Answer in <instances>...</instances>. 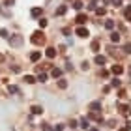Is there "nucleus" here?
I'll return each mask as SVG.
<instances>
[{
    "label": "nucleus",
    "instance_id": "1",
    "mask_svg": "<svg viewBox=\"0 0 131 131\" xmlns=\"http://www.w3.org/2000/svg\"><path fill=\"white\" fill-rule=\"evenodd\" d=\"M30 39H32V43H34V45H43V43H45V34L41 32V30H36V32L32 34V38H30Z\"/></svg>",
    "mask_w": 131,
    "mask_h": 131
},
{
    "label": "nucleus",
    "instance_id": "2",
    "mask_svg": "<svg viewBox=\"0 0 131 131\" xmlns=\"http://www.w3.org/2000/svg\"><path fill=\"white\" fill-rule=\"evenodd\" d=\"M75 34L79 36V38H88V36H90V34H88V28H84V26H77Z\"/></svg>",
    "mask_w": 131,
    "mask_h": 131
},
{
    "label": "nucleus",
    "instance_id": "3",
    "mask_svg": "<svg viewBox=\"0 0 131 131\" xmlns=\"http://www.w3.org/2000/svg\"><path fill=\"white\" fill-rule=\"evenodd\" d=\"M99 111H101V101H92V103H90V112L99 114Z\"/></svg>",
    "mask_w": 131,
    "mask_h": 131
},
{
    "label": "nucleus",
    "instance_id": "4",
    "mask_svg": "<svg viewBox=\"0 0 131 131\" xmlns=\"http://www.w3.org/2000/svg\"><path fill=\"white\" fill-rule=\"evenodd\" d=\"M9 43H11V47H19V45L23 43V38H21V36H11V38H9Z\"/></svg>",
    "mask_w": 131,
    "mask_h": 131
},
{
    "label": "nucleus",
    "instance_id": "5",
    "mask_svg": "<svg viewBox=\"0 0 131 131\" xmlns=\"http://www.w3.org/2000/svg\"><path fill=\"white\" fill-rule=\"evenodd\" d=\"M122 71H124V68H122V66H118V64H114V66H112V68H111V73L112 75H122Z\"/></svg>",
    "mask_w": 131,
    "mask_h": 131
},
{
    "label": "nucleus",
    "instance_id": "6",
    "mask_svg": "<svg viewBox=\"0 0 131 131\" xmlns=\"http://www.w3.org/2000/svg\"><path fill=\"white\" fill-rule=\"evenodd\" d=\"M75 21H77V25H79V26H82L88 19H86V15H84V13H79V15L75 17Z\"/></svg>",
    "mask_w": 131,
    "mask_h": 131
},
{
    "label": "nucleus",
    "instance_id": "7",
    "mask_svg": "<svg viewBox=\"0 0 131 131\" xmlns=\"http://www.w3.org/2000/svg\"><path fill=\"white\" fill-rule=\"evenodd\" d=\"M66 11H68V6H58V8L54 9V15L62 17V15H66Z\"/></svg>",
    "mask_w": 131,
    "mask_h": 131
},
{
    "label": "nucleus",
    "instance_id": "8",
    "mask_svg": "<svg viewBox=\"0 0 131 131\" xmlns=\"http://www.w3.org/2000/svg\"><path fill=\"white\" fill-rule=\"evenodd\" d=\"M45 54H47V58H54V56H56V49H54V47H47V49H45Z\"/></svg>",
    "mask_w": 131,
    "mask_h": 131
},
{
    "label": "nucleus",
    "instance_id": "9",
    "mask_svg": "<svg viewBox=\"0 0 131 131\" xmlns=\"http://www.w3.org/2000/svg\"><path fill=\"white\" fill-rule=\"evenodd\" d=\"M94 62H96L97 66H103V64L107 62V58H105L103 54H96V58H94Z\"/></svg>",
    "mask_w": 131,
    "mask_h": 131
},
{
    "label": "nucleus",
    "instance_id": "10",
    "mask_svg": "<svg viewBox=\"0 0 131 131\" xmlns=\"http://www.w3.org/2000/svg\"><path fill=\"white\" fill-rule=\"evenodd\" d=\"M79 126H81V127H84V129H90V120H88V118H81Z\"/></svg>",
    "mask_w": 131,
    "mask_h": 131
},
{
    "label": "nucleus",
    "instance_id": "11",
    "mask_svg": "<svg viewBox=\"0 0 131 131\" xmlns=\"http://www.w3.org/2000/svg\"><path fill=\"white\" fill-rule=\"evenodd\" d=\"M41 13H43V9H41V8H32V11H30L32 17H41Z\"/></svg>",
    "mask_w": 131,
    "mask_h": 131
},
{
    "label": "nucleus",
    "instance_id": "12",
    "mask_svg": "<svg viewBox=\"0 0 131 131\" xmlns=\"http://www.w3.org/2000/svg\"><path fill=\"white\" fill-rule=\"evenodd\" d=\"M39 58H41V52H39V51H34L32 54H30V60H32V62H38Z\"/></svg>",
    "mask_w": 131,
    "mask_h": 131
},
{
    "label": "nucleus",
    "instance_id": "13",
    "mask_svg": "<svg viewBox=\"0 0 131 131\" xmlns=\"http://www.w3.org/2000/svg\"><path fill=\"white\" fill-rule=\"evenodd\" d=\"M105 28H107V30H114V21H112V19H107V21H105Z\"/></svg>",
    "mask_w": 131,
    "mask_h": 131
},
{
    "label": "nucleus",
    "instance_id": "14",
    "mask_svg": "<svg viewBox=\"0 0 131 131\" xmlns=\"http://www.w3.org/2000/svg\"><path fill=\"white\" fill-rule=\"evenodd\" d=\"M30 111L34 112V114H41V112H43V107H41V105H34Z\"/></svg>",
    "mask_w": 131,
    "mask_h": 131
},
{
    "label": "nucleus",
    "instance_id": "15",
    "mask_svg": "<svg viewBox=\"0 0 131 131\" xmlns=\"http://www.w3.org/2000/svg\"><path fill=\"white\" fill-rule=\"evenodd\" d=\"M118 109H120V112H122V114H129V107H127V105L120 103V105H118Z\"/></svg>",
    "mask_w": 131,
    "mask_h": 131
},
{
    "label": "nucleus",
    "instance_id": "16",
    "mask_svg": "<svg viewBox=\"0 0 131 131\" xmlns=\"http://www.w3.org/2000/svg\"><path fill=\"white\" fill-rule=\"evenodd\" d=\"M52 77H54V79H60V77H62V69H58V68H54V69H52V73H51Z\"/></svg>",
    "mask_w": 131,
    "mask_h": 131
},
{
    "label": "nucleus",
    "instance_id": "17",
    "mask_svg": "<svg viewBox=\"0 0 131 131\" xmlns=\"http://www.w3.org/2000/svg\"><path fill=\"white\" fill-rule=\"evenodd\" d=\"M111 41L118 43V41H120V34H118V32H111Z\"/></svg>",
    "mask_w": 131,
    "mask_h": 131
},
{
    "label": "nucleus",
    "instance_id": "18",
    "mask_svg": "<svg viewBox=\"0 0 131 131\" xmlns=\"http://www.w3.org/2000/svg\"><path fill=\"white\" fill-rule=\"evenodd\" d=\"M90 47H92V51H94V52H99V41H97V39H94Z\"/></svg>",
    "mask_w": 131,
    "mask_h": 131
},
{
    "label": "nucleus",
    "instance_id": "19",
    "mask_svg": "<svg viewBox=\"0 0 131 131\" xmlns=\"http://www.w3.org/2000/svg\"><path fill=\"white\" fill-rule=\"evenodd\" d=\"M124 17H126L127 21H131V6H127V8L124 9Z\"/></svg>",
    "mask_w": 131,
    "mask_h": 131
},
{
    "label": "nucleus",
    "instance_id": "20",
    "mask_svg": "<svg viewBox=\"0 0 131 131\" xmlns=\"http://www.w3.org/2000/svg\"><path fill=\"white\" fill-rule=\"evenodd\" d=\"M82 6H84V4H82L81 0H73V9H77V11H79V9L82 8Z\"/></svg>",
    "mask_w": 131,
    "mask_h": 131
},
{
    "label": "nucleus",
    "instance_id": "21",
    "mask_svg": "<svg viewBox=\"0 0 131 131\" xmlns=\"http://www.w3.org/2000/svg\"><path fill=\"white\" fill-rule=\"evenodd\" d=\"M25 81L28 82V84H32V82H36V81H38V79H36V77H34V75H25Z\"/></svg>",
    "mask_w": 131,
    "mask_h": 131
},
{
    "label": "nucleus",
    "instance_id": "22",
    "mask_svg": "<svg viewBox=\"0 0 131 131\" xmlns=\"http://www.w3.org/2000/svg\"><path fill=\"white\" fill-rule=\"evenodd\" d=\"M58 86H60L62 90H66V88H68V81H66V79H60V81H58Z\"/></svg>",
    "mask_w": 131,
    "mask_h": 131
},
{
    "label": "nucleus",
    "instance_id": "23",
    "mask_svg": "<svg viewBox=\"0 0 131 131\" xmlns=\"http://www.w3.org/2000/svg\"><path fill=\"white\" fill-rule=\"evenodd\" d=\"M38 81L39 82H45L47 81V73H41V71H39V73H38Z\"/></svg>",
    "mask_w": 131,
    "mask_h": 131
},
{
    "label": "nucleus",
    "instance_id": "24",
    "mask_svg": "<svg viewBox=\"0 0 131 131\" xmlns=\"http://www.w3.org/2000/svg\"><path fill=\"white\" fill-rule=\"evenodd\" d=\"M111 86L112 88H118V86H120V79H118V77H116V79H112L111 81Z\"/></svg>",
    "mask_w": 131,
    "mask_h": 131
},
{
    "label": "nucleus",
    "instance_id": "25",
    "mask_svg": "<svg viewBox=\"0 0 131 131\" xmlns=\"http://www.w3.org/2000/svg\"><path fill=\"white\" fill-rule=\"evenodd\" d=\"M96 13H97L99 17H103V15L107 13V9H105V8H96Z\"/></svg>",
    "mask_w": 131,
    "mask_h": 131
},
{
    "label": "nucleus",
    "instance_id": "26",
    "mask_svg": "<svg viewBox=\"0 0 131 131\" xmlns=\"http://www.w3.org/2000/svg\"><path fill=\"white\" fill-rule=\"evenodd\" d=\"M69 127H71V129H77V127H79V122L71 120V122H69Z\"/></svg>",
    "mask_w": 131,
    "mask_h": 131
},
{
    "label": "nucleus",
    "instance_id": "27",
    "mask_svg": "<svg viewBox=\"0 0 131 131\" xmlns=\"http://www.w3.org/2000/svg\"><path fill=\"white\" fill-rule=\"evenodd\" d=\"M41 129H43V131H52L49 124H41Z\"/></svg>",
    "mask_w": 131,
    "mask_h": 131
},
{
    "label": "nucleus",
    "instance_id": "28",
    "mask_svg": "<svg viewBox=\"0 0 131 131\" xmlns=\"http://www.w3.org/2000/svg\"><path fill=\"white\" fill-rule=\"evenodd\" d=\"M47 26V19H39V28H45Z\"/></svg>",
    "mask_w": 131,
    "mask_h": 131
},
{
    "label": "nucleus",
    "instance_id": "29",
    "mask_svg": "<svg viewBox=\"0 0 131 131\" xmlns=\"http://www.w3.org/2000/svg\"><path fill=\"white\" fill-rule=\"evenodd\" d=\"M0 36H2V38H8V30H6V28H0Z\"/></svg>",
    "mask_w": 131,
    "mask_h": 131
},
{
    "label": "nucleus",
    "instance_id": "30",
    "mask_svg": "<svg viewBox=\"0 0 131 131\" xmlns=\"http://www.w3.org/2000/svg\"><path fill=\"white\" fill-rule=\"evenodd\" d=\"M8 90H9V94H17V92H19V90H17V86H9Z\"/></svg>",
    "mask_w": 131,
    "mask_h": 131
},
{
    "label": "nucleus",
    "instance_id": "31",
    "mask_svg": "<svg viewBox=\"0 0 131 131\" xmlns=\"http://www.w3.org/2000/svg\"><path fill=\"white\" fill-rule=\"evenodd\" d=\"M88 9H96V0H92V2L88 4Z\"/></svg>",
    "mask_w": 131,
    "mask_h": 131
},
{
    "label": "nucleus",
    "instance_id": "32",
    "mask_svg": "<svg viewBox=\"0 0 131 131\" xmlns=\"http://www.w3.org/2000/svg\"><path fill=\"white\" fill-rule=\"evenodd\" d=\"M52 131H64V126H62V124H58V126L52 129Z\"/></svg>",
    "mask_w": 131,
    "mask_h": 131
},
{
    "label": "nucleus",
    "instance_id": "33",
    "mask_svg": "<svg viewBox=\"0 0 131 131\" xmlns=\"http://www.w3.org/2000/svg\"><path fill=\"white\" fill-rule=\"evenodd\" d=\"M124 51H126V52H131V43H127V45H124Z\"/></svg>",
    "mask_w": 131,
    "mask_h": 131
},
{
    "label": "nucleus",
    "instance_id": "34",
    "mask_svg": "<svg viewBox=\"0 0 131 131\" xmlns=\"http://www.w3.org/2000/svg\"><path fill=\"white\" fill-rule=\"evenodd\" d=\"M13 2L15 0H6V6H13Z\"/></svg>",
    "mask_w": 131,
    "mask_h": 131
},
{
    "label": "nucleus",
    "instance_id": "35",
    "mask_svg": "<svg viewBox=\"0 0 131 131\" xmlns=\"http://www.w3.org/2000/svg\"><path fill=\"white\" fill-rule=\"evenodd\" d=\"M126 127H127V129L131 131V122H127V124H126Z\"/></svg>",
    "mask_w": 131,
    "mask_h": 131
},
{
    "label": "nucleus",
    "instance_id": "36",
    "mask_svg": "<svg viewBox=\"0 0 131 131\" xmlns=\"http://www.w3.org/2000/svg\"><path fill=\"white\" fill-rule=\"evenodd\" d=\"M118 131H129L127 127H120V129H118Z\"/></svg>",
    "mask_w": 131,
    "mask_h": 131
},
{
    "label": "nucleus",
    "instance_id": "37",
    "mask_svg": "<svg viewBox=\"0 0 131 131\" xmlns=\"http://www.w3.org/2000/svg\"><path fill=\"white\" fill-rule=\"evenodd\" d=\"M88 131H97V129H94V127H92V129H88Z\"/></svg>",
    "mask_w": 131,
    "mask_h": 131
},
{
    "label": "nucleus",
    "instance_id": "38",
    "mask_svg": "<svg viewBox=\"0 0 131 131\" xmlns=\"http://www.w3.org/2000/svg\"><path fill=\"white\" fill-rule=\"evenodd\" d=\"M129 77H131V68H129Z\"/></svg>",
    "mask_w": 131,
    "mask_h": 131
},
{
    "label": "nucleus",
    "instance_id": "39",
    "mask_svg": "<svg viewBox=\"0 0 131 131\" xmlns=\"http://www.w3.org/2000/svg\"><path fill=\"white\" fill-rule=\"evenodd\" d=\"M71 131H75V129H71Z\"/></svg>",
    "mask_w": 131,
    "mask_h": 131
}]
</instances>
